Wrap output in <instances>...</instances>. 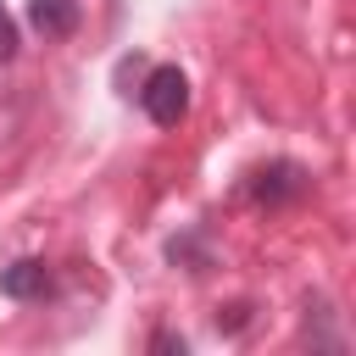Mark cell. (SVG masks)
<instances>
[{"instance_id":"cell-2","label":"cell","mask_w":356,"mask_h":356,"mask_svg":"<svg viewBox=\"0 0 356 356\" xmlns=\"http://www.w3.org/2000/svg\"><path fill=\"white\" fill-rule=\"evenodd\" d=\"M306 189H312V172H306L300 161H289V156L261 161V167L245 172V195H250L256 206H284V200H300Z\"/></svg>"},{"instance_id":"cell-6","label":"cell","mask_w":356,"mask_h":356,"mask_svg":"<svg viewBox=\"0 0 356 356\" xmlns=\"http://www.w3.org/2000/svg\"><path fill=\"white\" fill-rule=\"evenodd\" d=\"M150 350H161V356H184V334H172V328H156V334H150Z\"/></svg>"},{"instance_id":"cell-4","label":"cell","mask_w":356,"mask_h":356,"mask_svg":"<svg viewBox=\"0 0 356 356\" xmlns=\"http://www.w3.org/2000/svg\"><path fill=\"white\" fill-rule=\"evenodd\" d=\"M78 0H28V22L44 33V39H67L78 28Z\"/></svg>"},{"instance_id":"cell-5","label":"cell","mask_w":356,"mask_h":356,"mask_svg":"<svg viewBox=\"0 0 356 356\" xmlns=\"http://www.w3.org/2000/svg\"><path fill=\"white\" fill-rule=\"evenodd\" d=\"M245 323H250V306H245V300H234V306H228V317L217 312V328H222V334H239Z\"/></svg>"},{"instance_id":"cell-3","label":"cell","mask_w":356,"mask_h":356,"mask_svg":"<svg viewBox=\"0 0 356 356\" xmlns=\"http://www.w3.org/2000/svg\"><path fill=\"white\" fill-rule=\"evenodd\" d=\"M50 289H56V278H50V267L39 256H22V261L0 267V295L6 300H44Z\"/></svg>"},{"instance_id":"cell-7","label":"cell","mask_w":356,"mask_h":356,"mask_svg":"<svg viewBox=\"0 0 356 356\" xmlns=\"http://www.w3.org/2000/svg\"><path fill=\"white\" fill-rule=\"evenodd\" d=\"M17 56V28H11V17L0 11V61H11Z\"/></svg>"},{"instance_id":"cell-1","label":"cell","mask_w":356,"mask_h":356,"mask_svg":"<svg viewBox=\"0 0 356 356\" xmlns=\"http://www.w3.org/2000/svg\"><path fill=\"white\" fill-rule=\"evenodd\" d=\"M139 106H145V117L156 128H178L189 117V78L178 67H150V78L139 89Z\"/></svg>"}]
</instances>
